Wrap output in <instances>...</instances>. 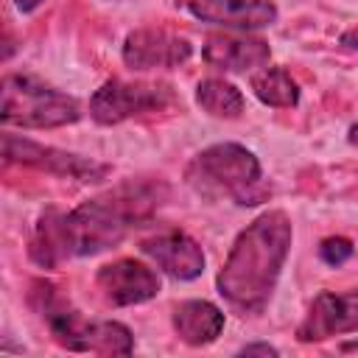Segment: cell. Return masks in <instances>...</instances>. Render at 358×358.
I'll return each instance as SVG.
<instances>
[{
	"mask_svg": "<svg viewBox=\"0 0 358 358\" xmlns=\"http://www.w3.org/2000/svg\"><path fill=\"white\" fill-rule=\"evenodd\" d=\"M185 182L210 201L229 199L238 207H255L271 193L260 159L241 143H215L199 151L185 168Z\"/></svg>",
	"mask_w": 358,
	"mask_h": 358,
	"instance_id": "3",
	"label": "cell"
},
{
	"mask_svg": "<svg viewBox=\"0 0 358 358\" xmlns=\"http://www.w3.org/2000/svg\"><path fill=\"white\" fill-rule=\"evenodd\" d=\"M238 355H280V350L271 347V344H266V341H257V344H246V347H241Z\"/></svg>",
	"mask_w": 358,
	"mask_h": 358,
	"instance_id": "18",
	"label": "cell"
},
{
	"mask_svg": "<svg viewBox=\"0 0 358 358\" xmlns=\"http://www.w3.org/2000/svg\"><path fill=\"white\" fill-rule=\"evenodd\" d=\"M347 143H350V145H355V148H358V123H352V126H350V129H347Z\"/></svg>",
	"mask_w": 358,
	"mask_h": 358,
	"instance_id": "21",
	"label": "cell"
},
{
	"mask_svg": "<svg viewBox=\"0 0 358 358\" xmlns=\"http://www.w3.org/2000/svg\"><path fill=\"white\" fill-rule=\"evenodd\" d=\"M196 103L207 115L224 117V120H235L246 109L243 92L232 81H227V78H201L196 84Z\"/></svg>",
	"mask_w": 358,
	"mask_h": 358,
	"instance_id": "15",
	"label": "cell"
},
{
	"mask_svg": "<svg viewBox=\"0 0 358 358\" xmlns=\"http://www.w3.org/2000/svg\"><path fill=\"white\" fill-rule=\"evenodd\" d=\"M140 252L145 257H151L171 280L190 282L204 274V252H201L199 241H193L182 229L157 232V235L140 241Z\"/></svg>",
	"mask_w": 358,
	"mask_h": 358,
	"instance_id": "10",
	"label": "cell"
},
{
	"mask_svg": "<svg viewBox=\"0 0 358 358\" xmlns=\"http://www.w3.org/2000/svg\"><path fill=\"white\" fill-rule=\"evenodd\" d=\"M162 199V182L129 179L73 210L48 207L34 224L28 255L42 268H56L73 257L98 255L148 221L159 210Z\"/></svg>",
	"mask_w": 358,
	"mask_h": 358,
	"instance_id": "1",
	"label": "cell"
},
{
	"mask_svg": "<svg viewBox=\"0 0 358 358\" xmlns=\"http://www.w3.org/2000/svg\"><path fill=\"white\" fill-rule=\"evenodd\" d=\"M123 64L129 70H168V67H182L193 56L190 39L171 34L165 28H134L126 34L123 48H120Z\"/></svg>",
	"mask_w": 358,
	"mask_h": 358,
	"instance_id": "7",
	"label": "cell"
},
{
	"mask_svg": "<svg viewBox=\"0 0 358 358\" xmlns=\"http://www.w3.org/2000/svg\"><path fill=\"white\" fill-rule=\"evenodd\" d=\"M3 159L20 162V165H28V168L62 176V179H76V182H101L112 171L106 162H95V159H87V157H78V154H70L53 145H42L36 140H28L11 131L3 134Z\"/></svg>",
	"mask_w": 358,
	"mask_h": 358,
	"instance_id": "6",
	"label": "cell"
},
{
	"mask_svg": "<svg viewBox=\"0 0 358 358\" xmlns=\"http://www.w3.org/2000/svg\"><path fill=\"white\" fill-rule=\"evenodd\" d=\"M0 92H3V103H0L3 126L59 129L81 120V103L73 95L45 84L36 76L8 73L3 78Z\"/></svg>",
	"mask_w": 358,
	"mask_h": 358,
	"instance_id": "4",
	"label": "cell"
},
{
	"mask_svg": "<svg viewBox=\"0 0 358 358\" xmlns=\"http://www.w3.org/2000/svg\"><path fill=\"white\" fill-rule=\"evenodd\" d=\"M358 330V288L336 294V291H322L313 296L305 319L296 327V338L310 344V341H324L330 336H344Z\"/></svg>",
	"mask_w": 358,
	"mask_h": 358,
	"instance_id": "9",
	"label": "cell"
},
{
	"mask_svg": "<svg viewBox=\"0 0 358 358\" xmlns=\"http://www.w3.org/2000/svg\"><path fill=\"white\" fill-rule=\"evenodd\" d=\"M224 324H227L224 310L207 299H187V302H179L173 310V330L190 347L213 344L221 336Z\"/></svg>",
	"mask_w": 358,
	"mask_h": 358,
	"instance_id": "13",
	"label": "cell"
},
{
	"mask_svg": "<svg viewBox=\"0 0 358 358\" xmlns=\"http://www.w3.org/2000/svg\"><path fill=\"white\" fill-rule=\"evenodd\" d=\"M255 98L266 106H274V109H291L299 103V84L291 78V73L280 64H271V67H263L252 76L249 81Z\"/></svg>",
	"mask_w": 358,
	"mask_h": 358,
	"instance_id": "14",
	"label": "cell"
},
{
	"mask_svg": "<svg viewBox=\"0 0 358 358\" xmlns=\"http://www.w3.org/2000/svg\"><path fill=\"white\" fill-rule=\"evenodd\" d=\"M338 42H341L344 48H350V50H358V28H350V31H344Z\"/></svg>",
	"mask_w": 358,
	"mask_h": 358,
	"instance_id": "19",
	"label": "cell"
},
{
	"mask_svg": "<svg viewBox=\"0 0 358 358\" xmlns=\"http://www.w3.org/2000/svg\"><path fill=\"white\" fill-rule=\"evenodd\" d=\"M176 101L171 84L157 81H103L90 98V117L101 126H117L129 117L162 112Z\"/></svg>",
	"mask_w": 358,
	"mask_h": 358,
	"instance_id": "5",
	"label": "cell"
},
{
	"mask_svg": "<svg viewBox=\"0 0 358 358\" xmlns=\"http://www.w3.org/2000/svg\"><path fill=\"white\" fill-rule=\"evenodd\" d=\"M134 350V336L126 324L112 319H90L78 352H98V355H129Z\"/></svg>",
	"mask_w": 358,
	"mask_h": 358,
	"instance_id": "16",
	"label": "cell"
},
{
	"mask_svg": "<svg viewBox=\"0 0 358 358\" xmlns=\"http://www.w3.org/2000/svg\"><path fill=\"white\" fill-rule=\"evenodd\" d=\"M14 3H17V8H20V11H34L42 0H14Z\"/></svg>",
	"mask_w": 358,
	"mask_h": 358,
	"instance_id": "20",
	"label": "cell"
},
{
	"mask_svg": "<svg viewBox=\"0 0 358 358\" xmlns=\"http://www.w3.org/2000/svg\"><path fill=\"white\" fill-rule=\"evenodd\" d=\"M182 6L201 22L243 34L277 22V6L271 0H182Z\"/></svg>",
	"mask_w": 358,
	"mask_h": 358,
	"instance_id": "11",
	"label": "cell"
},
{
	"mask_svg": "<svg viewBox=\"0 0 358 358\" xmlns=\"http://www.w3.org/2000/svg\"><path fill=\"white\" fill-rule=\"evenodd\" d=\"M201 59L224 73H246L268 64L271 48L266 39L252 34H213L201 45Z\"/></svg>",
	"mask_w": 358,
	"mask_h": 358,
	"instance_id": "12",
	"label": "cell"
},
{
	"mask_svg": "<svg viewBox=\"0 0 358 358\" xmlns=\"http://www.w3.org/2000/svg\"><path fill=\"white\" fill-rule=\"evenodd\" d=\"M352 255H355V246H352V241L344 238V235H330V238H324V241L319 243V257H322V263H327V266H333V268L344 266Z\"/></svg>",
	"mask_w": 358,
	"mask_h": 358,
	"instance_id": "17",
	"label": "cell"
},
{
	"mask_svg": "<svg viewBox=\"0 0 358 358\" xmlns=\"http://www.w3.org/2000/svg\"><path fill=\"white\" fill-rule=\"evenodd\" d=\"M95 285L112 308H129V305H143V302L154 299L162 288V280L143 260L120 257V260L98 268Z\"/></svg>",
	"mask_w": 358,
	"mask_h": 358,
	"instance_id": "8",
	"label": "cell"
},
{
	"mask_svg": "<svg viewBox=\"0 0 358 358\" xmlns=\"http://www.w3.org/2000/svg\"><path fill=\"white\" fill-rule=\"evenodd\" d=\"M294 241V224L285 210H266L232 243L215 288L229 308L260 313L280 282Z\"/></svg>",
	"mask_w": 358,
	"mask_h": 358,
	"instance_id": "2",
	"label": "cell"
}]
</instances>
